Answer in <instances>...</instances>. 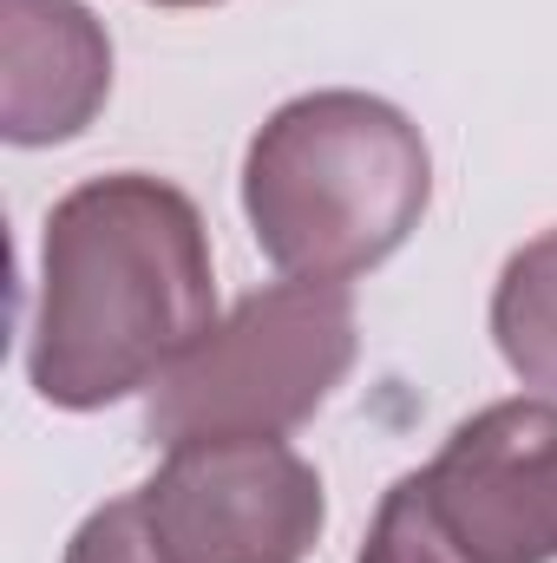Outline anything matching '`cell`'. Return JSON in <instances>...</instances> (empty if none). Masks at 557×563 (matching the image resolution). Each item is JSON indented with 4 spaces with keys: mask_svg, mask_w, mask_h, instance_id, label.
Instances as JSON below:
<instances>
[{
    "mask_svg": "<svg viewBox=\"0 0 557 563\" xmlns=\"http://www.w3.org/2000/svg\"><path fill=\"white\" fill-rule=\"evenodd\" d=\"M217 321V263L204 210L151 177H86L46 210L26 374L46 407L99 413L157 374Z\"/></svg>",
    "mask_w": 557,
    "mask_h": 563,
    "instance_id": "6da1fadb",
    "label": "cell"
},
{
    "mask_svg": "<svg viewBox=\"0 0 557 563\" xmlns=\"http://www.w3.org/2000/svg\"><path fill=\"white\" fill-rule=\"evenodd\" d=\"M112 99V40L86 0H0L7 144L79 139Z\"/></svg>",
    "mask_w": 557,
    "mask_h": 563,
    "instance_id": "8992f818",
    "label": "cell"
},
{
    "mask_svg": "<svg viewBox=\"0 0 557 563\" xmlns=\"http://www.w3.org/2000/svg\"><path fill=\"white\" fill-rule=\"evenodd\" d=\"M433 203L419 125L374 92H302L243 151V217L282 276L354 282L381 269Z\"/></svg>",
    "mask_w": 557,
    "mask_h": 563,
    "instance_id": "7a4b0ae2",
    "label": "cell"
},
{
    "mask_svg": "<svg viewBox=\"0 0 557 563\" xmlns=\"http://www.w3.org/2000/svg\"><path fill=\"white\" fill-rule=\"evenodd\" d=\"M157 563H302L328 525L321 472L282 439H190L132 485Z\"/></svg>",
    "mask_w": 557,
    "mask_h": 563,
    "instance_id": "277c9868",
    "label": "cell"
},
{
    "mask_svg": "<svg viewBox=\"0 0 557 563\" xmlns=\"http://www.w3.org/2000/svg\"><path fill=\"white\" fill-rule=\"evenodd\" d=\"M361 354L348 282L288 276L210 321L144 394V432L171 452L190 439H282L308 426Z\"/></svg>",
    "mask_w": 557,
    "mask_h": 563,
    "instance_id": "3957f363",
    "label": "cell"
},
{
    "mask_svg": "<svg viewBox=\"0 0 557 563\" xmlns=\"http://www.w3.org/2000/svg\"><path fill=\"white\" fill-rule=\"evenodd\" d=\"M492 341H499L505 367L525 387L557 394V230L532 236L525 250H512V263L499 269Z\"/></svg>",
    "mask_w": 557,
    "mask_h": 563,
    "instance_id": "52a82bcc",
    "label": "cell"
},
{
    "mask_svg": "<svg viewBox=\"0 0 557 563\" xmlns=\"http://www.w3.org/2000/svg\"><path fill=\"white\" fill-rule=\"evenodd\" d=\"M354 563H466V558H459V551L446 544V531L433 525V511H426V498H419V478L401 472V478L387 485V498H381V511H374V525H368V544H361Z\"/></svg>",
    "mask_w": 557,
    "mask_h": 563,
    "instance_id": "ba28073f",
    "label": "cell"
},
{
    "mask_svg": "<svg viewBox=\"0 0 557 563\" xmlns=\"http://www.w3.org/2000/svg\"><path fill=\"white\" fill-rule=\"evenodd\" d=\"M66 563H157L151 538H144L139 498L125 492V498L99 505V511H92V518L73 531V544H66Z\"/></svg>",
    "mask_w": 557,
    "mask_h": 563,
    "instance_id": "9c48e42d",
    "label": "cell"
},
{
    "mask_svg": "<svg viewBox=\"0 0 557 563\" xmlns=\"http://www.w3.org/2000/svg\"><path fill=\"white\" fill-rule=\"evenodd\" d=\"M419 498L466 563H551L557 558V407L499 400L452 426Z\"/></svg>",
    "mask_w": 557,
    "mask_h": 563,
    "instance_id": "5b68a950",
    "label": "cell"
},
{
    "mask_svg": "<svg viewBox=\"0 0 557 563\" xmlns=\"http://www.w3.org/2000/svg\"><path fill=\"white\" fill-rule=\"evenodd\" d=\"M151 7H223V0H151Z\"/></svg>",
    "mask_w": 557,
    "mask_h": 563,
    "instance_id": "30bf717a",
    "label": "cell"
}]
</instances>
